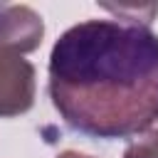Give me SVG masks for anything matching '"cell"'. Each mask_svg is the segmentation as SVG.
I'll list each match as a JSON object with an SVG mask.
<instances>
[{
	"label": "cell",
	"instance_id": "obj_1",
	"mask_svg": "<svg viewBox=\"0 0 158 158\" xmlns=\"http://www.w3.org/2000/svg\"><path fill=\"white\" fill-rule=\"evenodd\" d=\"M49 99L91 138H131L158 118V35L121 20H84L49 54Z\"/></svg>",
	"mask_w": 158,
	"mask_h": 158
},
{
	"label": "cell",
	"instance_id": "obj_4",
	"mask_svg": "<svg viewBox=\"0 0 158 158\" xmlns=\"http://www.w3.org/2000/svg\"><path fill=\"white\" fill-rule=\"evenodd\" d=\"M104 10L114 12L116 20H121V22L148 27L158 12V2H151V5H104Z\"/></svg>",
	"mask_w": 158,
	"mask_h": 158
},
{
	"label": "cell",
	"instance_id": "obj_2",
	"mask_svg": "<svg viewBox=\"0 0 158 158\" xmlns=\"http://www.w3.org/2000/svg\"><path fill=\"white\" fill-rule=\"evenodd\" d=\"M35 67L25 54L0 44V116L12 118L35 104Z\"/></svg>",
	"mask_w": 158,
	"mask_h": 158
},
{
	"label": "cell",
	"instance_id": "obj_6",
	"mask_svg": "<svg viewBox=\"0 0 158 158\" xmlns=\"http://www.w3.org/2000/svg\"><path fill=\"white\" fill-rule=\"evenodd\" d=\"M57 158H91V156H84V153H79V151H64V153H59Z\"/></svg>",
	"mask_w": 158,
	"mask_h": 158
},
{
	"label": "cell",
	"instance_id": "obj_5",
	"mask_svg": "<svg viewBox=\"0 0 158 158\" xmlns=\"http://www.w3.org/2000/svg\"><path fill=\"white\" fill-rule=\"evenodd\" d=\"M123 158H158V128L143 131L123 151Z\"/></svg>",
	"mask_w": 158,
	"mask_h": 158
},
{
	"label": "cell",
	"instance_id": "obj_3",
	"mask_svg": "<svg viewBox=\"0 0 158 158\" xmlns=\"http://www.w3.org/2000/svg\"><path fill=\"white\" fill-rule=\"evenodd\" d=\"M44 37L42 17L27 5L0 2V44L12 47L20 54L35 52Z\"/></svg>",
	"mask_w": 158,
	"mask_h": 158
}]
</instances>
